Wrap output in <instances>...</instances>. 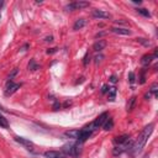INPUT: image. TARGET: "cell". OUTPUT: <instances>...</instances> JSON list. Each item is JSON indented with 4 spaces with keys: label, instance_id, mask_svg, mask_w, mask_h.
I'll use <instances>...</instances> for the list:
<instances>
[{
    "label": "cell",
    "instance_id": "cell-1",
    "mask_svg": "<svg viewBox=\"0 0 158 158\" xmlns=\"http://www.w3.org/2000/svg\"><path fill=\"white\" fill-rule=\"evenodd\" d=\"M153 127H155V125L150 124V125H147L143 130H142V132L140 134L138 138L136 140V142H134V145L131 146V148L129 150V153L131 156L137 155V153H140V152L142 151V148L146 146L147 141H148L150 136L152 135V132H153Z\"/></svg>",
    "mask_w": 158,
    "mask_h": 158
},
{
    "label": "cell",
    "instance_id": "cell-2",
    "mask_svg": "<svg viewBox=\"0 0 158 158\" xmlns=\"http://www.w3.org/2000/svg\"><path fill=\"white\" fill-rule=\"evenodd\" d=\"M62 152L64 156H71V157H78L82 153V143H68L62 147Z\"/></svg>",
    "mask_w": 158,
    "mask_h": 158
},
{
    "label": "cell",
    "instance_id": "cell-3",
    "mask_svg": "<svg viewBox=\"0 0 158 158\" xmlns=\"http://www.w3.org/2000/svg\"><path fill=\"white\" fill-rule=\"evenodd\" d=\"M93 131H94V130L92 129V125L88 126V127H84V129H82V130H79V136H78V138H77L79 143H83V142H85V141L92 136Z\"/></svg>",
    "mask_w": 158,
    "mask_h": 158
},
{
    "label": "cell",
    "instance_id": "cell-4",
    "mask_svg": "<svg viewBox=\"0 0 158 158\" xmlns=\"http://www.w3.org/2000/svg\"><path fill=\"white\" fill-rule=\"evenodd\" d=\"M109 117V113H103V114H100L99 116L95 119V121H94L93 124H90L92 125V129L93 130H96V129H99V127H103V125H104V122L106 121V119Z\"/></svg>",
    "mask_w": 158,
    "mask_h": 158
},
{
    "label": "cell",
    "instance_id": "cell-5",
    "mask_svg": "<svg viewBox=\"0 0 158 158\" xmlns=\"http://www.w3.org/2000/svg\"><path fill=\"white\" fill-rule=\"evenodd\" d=\"M88 1H74V3H71L68 4L66 6V10L67 11H74V10H80V9H84V8H88L89 6Z\"/></svg>",
    "mask_w": 158,
    "mask_h": 158
},
{
    "label": "cell",
    "instance_id": "cell-6",
    "mask_svg": "<svg viewBox=\"0 0 158 158\" xmlns=\"http://www.w3.org/2000/svg\"><path fill=\"white\" fill-rule=\"evenodd\" d=\"M14 138H15V141H16L17 143L25 146L26 150H29V151H31V152H35V146H34V143H32V142H31L30 140L24 138V137H20V136H15Z\"/></svg>",
    "mask_w": 158,
    "mask_h": 158
},
{
    "label": "cell",
    "instance_id": "cell-7",
    "mask_svg": "<svg viewBox=\"0 0 158 158\" xmlns=\"http://www.w3.org/2000/svg\"><path fill=\"white\" fill-rule=\"evenodd\" d=\"M21 87V84H15L13 80H9L8 79V83H6V90H5V95H11L17 89Z\"/></svg>",
    "mask_w": 158,
    "mask_h": 158
},
{
    "label": "cell",
    "instance_id": "cell-8",
    "mask_svg": "<svg viewBox=\"0 0 158 158\" xmlns=\"http://www.w3.org/2000/svg\"><path fill=\"white\" fill-rule=\"evenodd\" d=\"M92 16L93 17H95V19H109L110 17V14L106 13V11H104V10H93L92 11Z\"/></svg>",
    "mask_w": 158,
    "mask_h": 158
},
{
    "label": "cell",
    "instance_id": "cell-9",
    "mask_svg": "<svg viewBox=\"0 0 158 158\" xmlns=\"http://www.w3.org/2000/svg\"><path fill=\"white\" fill-rule=\"evenodd\" d=\"M43 156L46 157V158H64L66 156L63 155V152L61 151H46L45 153H43Z\"/></svg>",
    "mask_w": 158,
    "mask_h": 158
},
{
    "label": "cell",
    "instance_id": "cell-10",
    "mask_svg": "<svg viewBox=\"0 0 158 158\" xmlns=\"http://www.w3.org/2000/svg\"><path fill=\"white\" fill-rule=\"evenodd\" d=\"M129 140H130V135H120L114 138V143L116 146H120V145H124L125 142H127Z\"/></svg>",
    "mask_w": 158,
    "mask_h": 158
},
{
    "label": "cell",
    "instance_id": "cell-11",
    "mask_svg": "<svg viewBox=\"0 0 158 158\" xmlns=\"http://www.w3.org/2000/svg\"><path fill=\"white\" fill-rule=\"evenodd\" d=\"M110 31L116 35H122V36H127V35H131V31L129 29H124V27H111Z\"/></svg>",
    "mask_w": 158,
    "mask_h": 158
},
{
    "label": "cell",
    "instance_id": "cell-12",
    "mask_svg": "<svg viewBox=\"0 0 158 158\" xmlns=\"http://www.w3.org/2000/svg\"><path fill=\"white\" fill-rule=\"evenodd\" d=\"M105 47H106V41L99 40V41H96L95 43L93 45V50L95 51V52H100V51H103Z\"/></svg>",
    "mask_w": 158,
    "mask_h": 158
},
{
    "label": "cell",
    "instance_id": "cell-13",
    "mask_svg": "<svg viewBox=\"0 0 158 158\" xmlns=\"http://www.w3.org/2000/svg\"><path fill=\"white\" fill-rule=\"evenodd\" d=\"M85 24H87V21L84 19H78L74 22V25H73V30H76V31L80 30V29H83L84 26H85Z\"/></svg>",
    "mask_w": 158,
    "mask_h": 158
},
{
    "label": "cell",
    "instance_id": "cell-14",
    "mask_svg": "<svg viewBox=\"0 0 158 158\" xmlns=\"http://www.w3.org/2000/svg\"><path fill=\"white\" fill-rule=\"evenodd\" d=\"M103 127H104V130H105V131H110V130H113V127H114V120H113L111 117H108V119H106V121L104 122Z\"/></svg>",
    "mask_w": 158,
    "mask_h": 158
},
{
    "label": "cell",
    "instance_id": "cell-15",
    "mask_svg": "<svg viewBox=\"0 0 158 158\" xmlns=\"http://www.w3.org/2000/svg\"><path fill=\"white\" fill-rule=\"evenodd\" d=\"M153 59H156V58H155V57L152 56V55H145L143 57H142L141 63H142L143 66H148L150 63H151L152 61H153Z\"/></svg>",
    "mask_w": 158,
    "mask_h": 158
},
{
    "label": "cell",
    "instance_id": "cell-16",
    "mask_svg": "<svg viewBox=\"0 0 158 158\" xmlns=\"http://www.w3.org/2000/svg\"><path fill=\"white\" fill-rule=\"evenodd\" d=\"M66 136H68L69 138H78L79 136V130H71V131H66Z\"/></svg>",
    "mask_w": 158,
    "mask_h": 158
},
{
    "label": "cell",
    "instance_id": "cell-17",
    "mask_svg": "<svg viewBox=\"0 0 158 158\" xmlns=\"http://www.w3.org/2000/svg\"><path fill=\"white\" fill-rule=\"evenodd\" d=\"M136 98L135 95L134 96H131L130 100H129V103H127V111H132L134 108H135V104H136Z\"/></svg>",
    "mask_w": 158,
    "mask_h": 158
},
{
    "label": "cell",
    "instance_id": "cell-18",
    "mask_svg": "<svg viewBox=\"0 0 158 158\" xmlns=\"http://www.w3.org/2000/svg\"><path fill=\"white\" fill-rule=\"evenodd\" d=\"M137 13L141 14L142 16H145V17H151V13H150L147 9H145V8H140V9H137Z\"/></svg>",
    "mask_w": 158,
    "mask_h": 158
},
{
    "label": "cell",
    "instance_id": "cell-19",
    "mask_svg": "<svg viewBox=\"0 0 158 158\" xmlns=\"http://www.w3.org/2000/svg\"><path fill=\"white\" fill-rule=\"evenodd\" d=\"M0 127H4V129H8V127H9V122H8V120L5 119L1 114H0Z\"/></svg>",
    "mask_w": 158,
    "mask_h": 158
},
{
    "label": "cell",
    "instance_id": "cell-20",
    "mask_svg": "<svg viewBox=\"0 0 158 158\" xmlns=\"http://www.w3.org/2000/svg\"><path fill=\"white\" fill-rule=\"evenodd\" d=\"M108 93H109L110 100H111V101H114V100H115V95H116V88H110Z\"/></svg>",
    "mask_w": 158,
    "mask_h": 158
},
{
    "label": "cell",
    "instance_id": "cell-21",
    "mask_svg": "<svg viewBox=\"0 0 158 158\" xmlns=\"http://www.w3.org/2000/svg\"><path fill=\"white\" fill-rule=\"evenodd\" d=\"M40 66L38 64H36V62L34 59H31L30 63H29V69L30 71H36V69H38Z\"/></svg>",
    "mask_w": 158,
    "mask_h": 158
},
{
    "label": "cell",
    "instance_id": "cell-22",
    "mask_svg": "<svg viewBox=\"0 0 158 158\" xmlns=\"http://www.w3.org/2000/svg\"><path fill=\"white\" fill-rule=\"evenodd\" d=\"M150 93H151V94H155V95L157 96V93H158V84H157V83L152 84V87H151V89H150Z\"/></svg>",
    "mask_w": 158,
    "mask_h": 158
},
{
    "label": "cell",
    "instance_id": "cell-23",
    "mask_svg": "<svg viewBox=\"0 0 158 158\" xmlns=\"http://www.w3.org/2000/svg\"><path fill=\"white\" fill-rule=\"evenodd\" d=\"M145 82H146V69L142 71L140 76V84H145Z\"/></svg>",
    "mask_w": 158,
    "mask_h": 158
},
{
    "label": "cell",
    "instance_id": "cell-24",
    "mask_svg": "<svg viewBox=\"0 0 158 158\" xmlns=\"http://www.w3.org/2000/svg\"><path fill=\"white\" fill-rule=\"evenodd\" d=\"M137 42H140V43H142V45L146 46V47H148V46H150V41H148V40H146V38L140 37V38H137Z\"/></svg>",
    "mask_w": 158,
    "mask_h": 158
},
{
    "label": "cell",
    "instance_id": "cell-25",
    "mask_svg": "<svg viewBox=\"0 0 158 158\" xmlns=\"http://www.w3.org/2000/svg\"><path fill=\"white\" fill-rule=\"evenodd\" d=\"M135 80H136V76H135V73H134V72H130V73H129V82H130L131 84H134V83H135Z\"/></svg>",
    "mask_w": 158,
    "mask_h": 158
},
{
    "label": "cell",
    "instance_id": "cell-26",
    "mask_svg": "<svg viewBox=\"0 0 158 158\" xmlns=\"http://www.w3.org/2000/svg\"><path fill=\"white\" fill-rule=\"evenodd\" d=\"M89 62H90V56H89V53H87V55H85V57H84L83 64H84V66H87V64H88V63H89Z\"/></svg>",
    "mask_w": 158,
    "mask_h": 158
},
{
    "label": "cell",
    "instance_id": "cell-27",
    "mask_svg": "<svg viewBox=\"0 0 158 158\" xmlns=\"http://www.w3.org/2000/svg\"><path fill=\"white\" fill-rule=\"evenodd\" d=\"M109 89H110V87L108 85V84L103 85V88H101V94H106V93L109 92Z\"/></svg>",
    "mask_w": 158,
    "mask_h": 158
},
{
    "label": "cell",
    "instance_id": "cell-28",
    "mask_svg": "<svg viewBox=\"0 0 158 158\" xmlns=\"http://www.w3.org/2000/svg\"><path fill=\"white\" fill-rule=\"evenodd\" d=\"M103 58H104V56H103V55H99V56H95V58H94V59H95V63L98 64V63L101 62Z\"/></svg>",
    "mask_w": 158,
    "mask_h": 158
},
{
    "label": "cell",
    "instance_id": "cell-29",
    "mask_svg": "<svg viewBox=\"0 0 158 158\" xmlns=\"http://www.w3.org/2000/svg\"><path fill=\"white\" fill-rule=\"evenodd\" d=\"M16 73H17V68H15V69L13 71V73H11V74H10V76H9V78H8V79H9V80H11V79H13V77H14L15 74H16Z\"/></svg>",
    "mask_w": 158,
    "mask_h": 158
},
{
    "label": "cell",
    "instance_id": "cell-30",
    "mask_svg": "<svg viewBox=\"0 0 158 158\" xmlns=\"http://www.w3.org/2000/svg\"><path fill=\"white\" fill-rule=\"evenodd\" d=\"M45 41L46 42H52L53 41V36H47V37L45 38Z\"/></svg>",
    "mask_w": 158,
    "mask_h": 158
},
{
    "label": "cell",
    "instance_id": "cell-31",
    "mask_svg": "<svg viewBox=\"0 0 158 158\" xmlns=\"http://www.w3.org/2000/svg\"><path fill=\"white\" fill-rule=\"evenodd\" d=\"M55 52H57V48H51V50H47V53H55Z\"/></svg>",
    "mask_w": 158,
    "mask_h": 158
},
{
    "label": "cell",
    "instance_id": "cell-32",
    "mask_svg": "<svg viewBox=\"0 0 158 158\" xmlns=\"http://www.w3.org/2000/svg\"><path fill=\"white\" fill-rule=\"evenodd\" d=\"M110 82H111V83H116V82H117V79H116V77H115V76H113L111 78H110Z\"/></svg>",
    "mask_w": 158,
    "mask_h": 158
},
{
    "label": "cell",
    "instance_id": "cell-33",
    "mask_svg": "<svg viewBox=\"0 0 158 158\" xmlns=\"http://www.w3.org/2000/svg\"><path fill=\"white\" fill-rule=\"evenodd\" d=\"M27 47H29V45H25V46H24L21 50H22V51H26V48H27Z\"/></svg>",
    "mask_w": 158,
    "mask_h": 158
},
{
    "label": "cell",
    "instance_id": "cell-34",
    "mask_svg": "<svg viewBox=\"0 0 158 158\" xmlns=\"http://www.w3.org/2000/svg\"><path fill=\"white\" fill-rule=\"evenodd\" d=\"M134 3H136V4H141L142 1H141V0H134Z\"/></svg>",
    "mask_w": 158,
    "mask_h": 158
},
{
    "label": "cell",
    "instance_id": "cell-35",
    "mask_svg": "<svg viewBox=\"0 0 158 158\" xmlns=\"http://www.w3.org/2000/svg\"><path fill=\"white\" fill-rule=\"evenodd\" d=\"M0 109H3V108H1V106H0Z\"/></svg>",
    "mask_w": 158,
    "mask_h": 158
}]
</instances>
